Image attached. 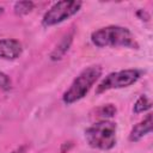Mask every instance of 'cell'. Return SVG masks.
I'll return each mask as SVG.
<instances>
[{
  "mask_svg": "<svg viewBox=\"0 0 153 153\" xmlns=\"http://www.w3.org/2000/svg\"><path fill=\"white\" fill-rule=\"evenodd\" d=\"M91 42L98 48H130L139 49L140 45L133 32L124 26L109 25L100 27L91 33Z\"/></svg>",
  "mask_w": 153,
  "mask_h": 153,
  "instance_id": "6da1fadb",
  "label": "cell"
},
{
  "mask_svg": "<svg viewBox=\"0 0 153 153\" xmlns=\"http://www.w3.org/2000/svg\"><path fill=\"white\" fill-rule=\"evenodd\" d=\"M102 75V66L100 65H92L82 69L79 75L73 80L71 86L67 91H65L62 96V100L66 105H71L80 99H82L96 81Z\"/></svg>",
  "mask_w": 153,
  "mask_h": 153,
  "instance_id": "7a4b0ae2",
  "label": "cell"
},
{
  "mask_svg": "<svg viewBox=\"0 0 153 153\" xmlns=\"http://www.w3.org/2000/svg\"><path fill=\"white\" fill-rule=\"evenodd\" d=\"M116 130L115 122L102 120L85 130V139L92 148L109 151L116 145Z\"/></svg>",
  "mask_w": 153,
  "mask_h": 153,
  "instance_id": "3957f363",
  "label": "cell"
},
{
  "mask_svg": "<svg viewBox=\"0 0 153 153\" xmlns=\"http://www.w3.org/2000/svg\"><path fill=\"white\" fill-rule=\"evenodd\" d=\"M142 75V71L136 69V68H130V69H122L118 72H112L108 74L97 86L96 93L100 94L104 93L109 90L114 88H123L128 87L133 84H135Z\"/></svg>",
  "mask_w": 153,
  "mask_h": 153,
  "instance_id": "277c9868",
  "label": "cell"
},
{
  "mask_svg": "<svg viewBox=\"0 0 153 153\" xmlns=\"http://www.w3.org/2000/svg\"><path fill=\"white\" fill-rule=\"evenodd\" d=\"M81 6H82L81 1H75V0L57 1L44 13L42 18V24L44 26H53L60 24L66 19L76 14L80 11Z\"/></svg>",
  "mask_w": 153,
  "mask_h": 153,
  "instance_id": "5b68a950",
  "label": "cell"
},
{
  "mask_svg": "<svg viewBox=\"0 0 153 153\" xmlns=\"http://www.w3.org/2000/svg\"><path fill=\"white\" fill-rule=\"evenodd\" d=\"M23 47L22 43L13 38L0 39V59L4 60H16L22 55Z\"/></svg>",
  "mask_w": 153,
  "mask_h": 153,
  "instance_id": "8992f818",
  "label": "cell"
},
{
  "mask_svg": "<svg viewBox=\"0 0 153 153\" xmlns=\"http://www.w3.org/2000/svg\"><path fill=\"white\" fill-rule=\"evenodd\" d=\"M152 114H148L142 121H140L137 124H135L133 127V129L129 133V141L130 142H137L140 141L143 136H146L147 134H149L152 131Z\"/></svg>",
  "mask_w": 153,
  "mask_h": 153,
  "instance_id": "52a82bcc",
  "label": "cell"
},
{
  "mask_svg": "<svg viewBox=\"0 0 153 153\" xmlns=\"http://www.w3.org/2000/svg\"><path fill=\"white\" fill-rule=\"evenodd\" d=\"M73 38H74V29H72L68 33H66L62 39L57 43V45L54 48V50L50 53V60L51 61H59L61 60L66 53L69 50L71 45H72V42H73Z\"/></svg>",
  "mask_w": 153,
  "mask_h": 153,
  "instance_id": "ba28073f",
  "label": "cell"
},
{
  "mask_svg": "<svg viewBox=\"0 0 153 153\" xmlns=\"http://www.w3.org/2000/svg\"><path fill=\"white\" fill-rule=\"evenodd\" d=\"M116 112H117V109L114 104H105L96 109V116H98L102 120L111 118L116 115Z\"/></svg>",
  "mask_w": 153,
  "mask_h": 153,
  "instance_id": "9c48e42d",
  "label": "cell"
},
{
  "mask_svg": "<svg viewBox=\"0 0 153 153\" xmlns=\"http://www.w3.org/2000/svg\"><path fill=\"white\" fill-rule=\"evenodd\" d=\"M152 108V102L151 99L146 96V94H142L137 98V100L135 102L134 106H133V111L135 114H141V112H145L147 110H149Z\"/></svg>",
  "mask_w": 153,
  "mask_h": 153,
  "instance_id": "30bf717a",
  "label": "cell"
},
{
  "mask_svg": "<svg viewBox=\"0 0 153 153\" xmlns=\"http://www.w3.org/2000/svg\"><path fill=\"white\" fill-rule=\"evenodd\" d=\"M35 7V4L32 1H17L13 6L14 13L17 16H25L29 14Z\"/></svg>",
  "mask_w": 153,
  "mask_h": 153,
  "instance_id": "8fae6325",
  "label": "cell"
},
{
  "mask_svg": "<svg viewBox=\"0 0 153 153\" xmlns=\"http://www.w3.org/2000/svg\"><path fill=\"white\" fill-rule=\"evenodd\" d=\"M11 86H12V81H11L10 76L0 71V88L4 91H8L11 88Z\"/></svg>",
  "mask_w": 153,
  "mask_h": 153,
  "instance_id": "7c38bea8",
  "label": "cell"
},
{
  "mask_svg": "<svg viewBox=\"0 0 153 153\" xmlns=\"http://www.w3.org/2000/svg\"><path fill=\"white\" fill-rule=\"evenodd\" d=\"M136 16H137L141 20H145V22H147V20L149 19V14H148L146 11H143V10H139V11L136 12Z\"/></svg>",
  "mask_w": 153,
  "mask_h": 153,
  "instance_id": "4fadbf2b",
  "label": "cell"
},
{
  "mask_svg": "<svg viewBox=\"0 0 153 153\" xmlns=\"http://www.w3.org/2000/svg\"><path fill=\"white\" fill-rule=\"evenodd\" d=\"M26 149H27V146H26V145H23V146H20V147H18V148H16L14 151H12L11 153H25V152H26Z\"/></svg>",
  "mask_w": 153,
  "mask_h": 153,
  "instance_id": "5bb4252c",
  "label": "cell"
},
{
  "mask_svg": "<svg viewBox=\"0 0 153 153\" xmlns=\"http://www.w3.org/2000/svg\"><path fill=\"white\" fill-rule=\"evenodd\" d=\"M2 13H4V7H2V6H0V16H1Z\"/></svg>",
  "mask_w": 153,
  "mask_h": 153,
  "instance_id": "9a60e30c",
  "label": "cell"
}]
</instances>
